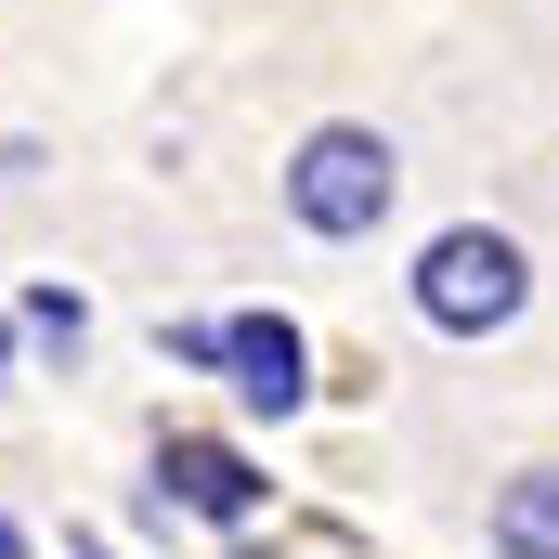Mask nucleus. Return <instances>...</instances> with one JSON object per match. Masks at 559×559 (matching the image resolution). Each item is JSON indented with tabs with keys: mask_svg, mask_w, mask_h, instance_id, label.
I'll return each mask as SVG.
<instances>
[{
	"mask_svg": "<svg viewBox=\"0 0 559 559\" xmlns=\"http://www.w3.org/2000/svg\"><path fill=\"white\" fill-rule=\"evenodd\" d=\"M26 325H39L52 352H79V299H66V286H39V299H26Z\"/></svg>",
	"mask_w": 559,
	"mask_h": 559,
	"instance_id": "423d86ee",
	"label": "nucleus"
},
{
	"mask_svg": "<svg viewBox=\"0 0 559 559\" xmlns=\"http://www.w3.org/2000/svg\"><path fill=\"white\" fill-rule=\"evenodd\" d=\"M222 365H235V391H248L261 417H299V391H312V378H299L312 352H299L286 312H235V325H222Z\"/></svg>",
	"mask_w": 559,
	"mask_h": 559,
	"instance_id": "20e7f679",
	"label": "nucleus"
},
{
	"mask_svg": "<svg viewBox=\"0 0 559 559\" xmlns=\"http://www.w3.org/2000/svg\"><path fill=\"white\" fill-rule=\"evenodd\" d=\"M0 559H26V534H13V521H0Z\"/></svg>",
	"mask_w": 559,
	"mask_h": 559,
	"instance_id": "0eeeda50",
	"label": "nucleus"
},
{
	"mask_svg": "<svg viewBox=\"0 0 559 559\" xmlns=\"http://www.w3.org/2000/svg\"><path fill=\"white\" fill-rule=\"evenodd\" d=\"M391 195H404V156H391V131H312L299 156H286V209H299V235H378L391 222Z\"/></svg>",
	"mask_w": 559,
	"mask_h": 559,
	"instance_id": "f03ea898",
	"label": "nucleus"
},
{
	"mask_svg": "<svg viewBox=\"0 0 559 559\" xmlns=\"http://www.w3.org/2000/svg\"><path fill=\"white\" fill-rule=\"evenodd\" d=\"M79 559H105V547H79Z\"/></svg>",
	"mask_w": 559,
	"mask_h": 559,
	"instance_id": "6e6552de",
	"label": "nucleus"
},
{
	"mask_svg": "<svg viewBox=\"0 0 559 559\" xmlns=\"http://www.w3.org/2000/svg\"><path fill=\"white\" fill-rule=\"evenodd\" d=\"M156 495H182L195 521H222V534H248L274 481H261V468H248L235 442H169V455H156Z\"/></svg>",
	"mask_w": 559,
	"mask_h": 559,
	"instance_id": "7ed1b4c3",
	"label": "nucleus"
},
{
	"mask_svg": "<svg viewBox=\"0 0 559 559\" xmlns=\"http://www.w3.org/2000/svg\"><path fill=\"white\" fill-rule=\"evenodd\" d=\"M521 299H534V261L495 222H455V235L417 248V312L442 338H495V325H521Z\"/></svg>",
	"mask_w": 559,
	"mask_h": 559,
	"instance_id": "f257e3e1",
	"label": "nucleus"
},
{
	"mask_svg": "<svg viewBox=\"0 0 559 559\" xmlns=\"http://www.w3.org/2000/svg\"><path fill=\"white\" fill-rule=\"evenodd\" d=\"M495 559H559V468H521L495 495Z\"/></svg>",
	"mask_w": 559,
	"mask_h": 559,
	"instance_id": "39448f33",
	"label": "nucleus"
}]
</instances>
